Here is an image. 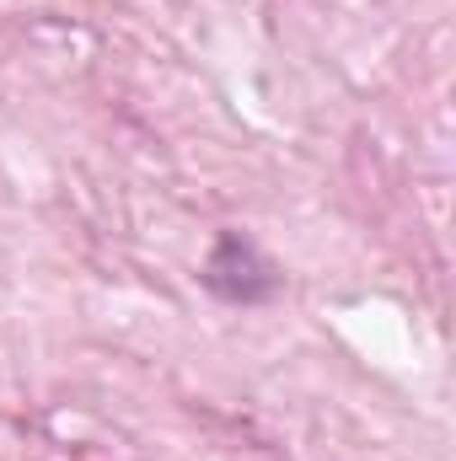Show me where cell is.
<instances>
[{
    "label": "cell",
    "instance_id": "cell-1",
    "mask_svg": "<svg viewBox=\"0 0 456 461\" xmlns=\"http://www.w3.org/2000/svg\"><path fill=\"white\" fill-rule=\"evenodd\" d=\"M205 285H210L221 301H242V306H252V301H263V295L274 290V268L258 258V247H252L247 236L226 230V236L215 241L210 263H205Z\"/></svg>",
    "mask_w": 456,
    "mask_h": 461
}]
</instances>
